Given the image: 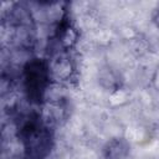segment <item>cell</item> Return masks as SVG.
Here are the masks:
<instances>
[{
  "instance_id": "4",
  "label": "cell",
  "mask_w": 159,
  "mask_h": 159,
  "mask_svg": "<svg viewBox=\"0 0 159 159\" xmlns=\"http://www.w3.org/2000/svg\"><path fill=\"white\" fill-rule=\"evenodd\" d=\"M78 41V32L77 30L70 24L66 22L60 27L58 31V42L63 50L72 48Z\"/></svg>"
},
{
  "instance_id": "2",
  "label": "cell",
  "mask_w": 159,
  "mask_h": 159,
  "mask_svg": "<svg viewBox=\"0 0 159 159\" xmlns=\"http://www.w3.org/2000/svg\"><path fill=\"white\" fill-rule=\"evenodd\" d=\"M129 142L124 137H114L102 147L101 159H125L129 155Z\"/></svg>"
},
{
  "instance_id": "7",
  "label": "cell",
  "mask_w": 159,
  "mask_h": 159,
  "mask_svg": "<svg viewBox=\"0 0 159 159\" xmlns=\"http://www.w3.org/2000/svg\"><path fill=\"white\" fill-rule=\"evenodd\" d=\"M150 22H152V25L155 29L159 30V6H157L152 11V14H150Z\"/></svg>"
},
{
  "instance_id": "3",
  "label": "cell",
  "mask_w": 159,
  "mask_h": 159,
  "mask_svg": "<svg viewBox=\"0 0 159 159\" xmlns=\"http://www.w3.org/2000/svg\"><path fill=\"white\" fill-rule=\"evenodd\" d=\"M48 68H50L51 78L57 81V82L70 80V77L72 76V73L75 71V67H73L71 58L68 56H65V55L57 56L52 62H50Z\"/></svg>"
},
{
  "instance_id": "5",
  "label": "cell",
  "mask_w": 159,
  "mask_h": 159,
  "mask_svg": "<svg viewBox=\"0 0 159 159\" xmlns=\"http://www.w3.org/2000/svg\"><path fill=\"white\" fill-rule=\"evenodd\" d=\"M98 81L102 84V87H104L107 89H111V93L113 91H116V89H118V88L122 87L118 76H116V73L111 68H107V70L101 71V75H99V80Z\"/></svg>"
},
{
  "instance_id": "6",
  "label": "cell",
  "mask_w": 159,
  "mask_h": 159,
  "mask_svg": "<svg viewBox=\"0 0 159 159\" xmlns=\"http://www.w3.org/2000/svg\"><path fill=\"white\" fill-rule=\"evenodd\" d=\"M149 84H150L152 89L159 94V65L154 67V70L150 75V78H149Z\"/></svg>"
},
{
  "instance_id": "1",
  "label": "cell",
  "mask_w": 159,
  "mask_h": 159,
  "mask_svg": "<svg viewBox=\"0 0 159 159\" xmlns=\"http://www.w3.org/2000/svg\"><path fill=\"white\" fill-rule=\"evenodd\" d=\"M24 80L29 96L40 101L51 80L48 63L41 58L29 61L24 67Z\"/></svg>"
}]
</instances>
